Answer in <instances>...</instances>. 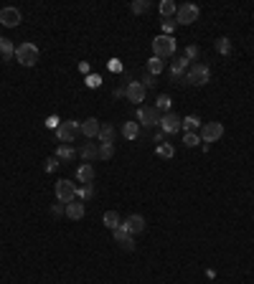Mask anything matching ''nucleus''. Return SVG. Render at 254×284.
<instances>
[{
  "mask_svg": "<svg viewBox=\"0 0 254 284\" xmlns=\"http://www.w3.org/2000/svg\"><path fill=\"white\" fill-rule=\"evenodd\" d=\"M175 155V150H173V145H168V142H163V145H158V157H163V160H170Z\"/></svg>",
  "mask_w": 254,
  "mask_h": 284,
  "instance_id": "obj_32",
  "label": "nucleus"
},
{
  "mask_svg": "<svg viewBox=\"0 0 254 284\" xmlns=\"http://www.w3.org/2000/svg\"><path fill=\"white\" fill-rule=\"evenodd\" d=\"M16 61L21 66H36L39 64V46H33L31 41H23L21 46H16Z\"/></svg>",
  "mask_w": 254,
  "mask_h": 284,
  "instance_id": "obj_1",
  "label": "nucleus"
},
{
  "mask_svg": "<svg viewBox=\"0 0 254 284\" xmlns=\"http://www.w3.org/2000/svg\"><path fill=\"white\" fill-rule=\"evenodd\" d=\"M163 140H165V135L158 130V132H155V142H158V145H163Z\"/></svg>",
  "mask_w": 254,
  "mask_h": 284,
  "instance_id": "obj_40",
  "label": "nucleus"
},
{
  "mask_svg": "<svg viewBox=\"0 0 254 284\" xmlns=\"http://www.w3.org/2000/svg\"><path fill=\"white\" fill-rule=\"evenodd\" d=\"M115 155V145L112 142H99V160H110Z\"/></svg>",
  "mask_w": 254,
  "mask_h": 284,
  "instance_id": "obj_31",
  "label": "nucleus"
},
{
  "mask_svg": "<svg viewBox=\"0 0 254 284\" xmlns=\"http://www.w3.org/2000/svg\"><path fill=\"white\" fill-rule=\"evenodd\" d=\"M99 130H102V122H99L97 117H87V122H82V132H84L87 140L99 137Z\"/></svg>",
  "mask_w": 254,
  "mask_h": 284,
  "instance_id": "obj_15",
  "label": "nucleus"
},
{
  "mask_svg": "<svg viewBox=\"0 0 254 284\" xmlns=\"http://www.w3.org/2000/svg\"><path fill=\"white\" fill-rule=\"evenodd\" d=\"M155 84H158V82H155V76H153V74H150V76H145V82H142V87H145V89H153Z\"/></svg>",
  "mask_w": 254,
  "mask_h": 284,
  "instance_id": "obj_38",
  "label": "nucleus"
},
{
  "mask_svg": "<svg viewBox=\"0 0 254 284\" xmlns=\"http://www.w3.org/2000/svg\"><path fill=\"white\" fill-rule=\"evenodd\" d=\"M99 82H102L99 76H89V79H87V84H89V87H99Z\"/></svg>",
  "mask_w": 254,
  "mask_h": 284,
  "instance_id": "obj_39",
  "label": "nucleus"
},
{
  "mask_svg": "<svg viewBox=\"0 0 254 284\" xmlns=\"http://www.w3.org/2000/svg\"><path fill=\"white\" fill-rule=\"evenodd\" d=\"M211 82V69L206 66V64H191V69H188V84L191 87H203V84H208Z\"/></svg>",
  "mask_w": 254,
  "mask_h": 284,
  "instance_id": "obj_4",
  "label": "nucleus"
},
{
  "mask_svg": "<svg viewBox=\"0 0 254 284\" xmlns=\"http://www.w3.org/2000/svg\"><path fill=\"white\" fill-rule=\"evenodd\" d=\"M198 54H201V49H198V46H186V54H183V59H188V61H196V59H198Z\"/></svg>",
  "mask_w": 254,
  "mask_h": 284,
  "instance_id": "obj_34",
  "label": "nucleus"
},
{
  "mask_svg": "<svg viewBox=\"0 0 254 284\" xmlns=\"http://www.w3.org/2000/svg\"><path fill=\"white\" fill-rule=\"evenodd\" d=\"M77 155H79L84 163H92V160H99V147H97L94 142H84V145L77 150Z\"/></svg>",
  "mask_w": 254,
  "mask_h": 284,
  "instance_id": "obj_16",
  "label": "nucleus"
},
{
  "mask_svg": "<svg viewBox=\"0 0 254 284\" xmlns=\"http://www.w3.org/2000/svg\"><path fill=\"white\" fill-rule=\"evenodd\" d=\"M175 21L173 18H168V21H163V36H173V31H175Z\"/></svg>",
  "mask_w": 254,
  "mask_h": 284,
  "instance_id": "obj_35",
  "label": "nucleus"
},
{
  "mask_svg": "<svg viewBox=\"0 0 254 284\" xmlns=\"http://www.w3.org/2000/svg\"><path fill=\"white\" fill-rule=\"evenodd\" d=\"M198 16H201L198 6L186 3V6H178V11H175V23H180V26H191V23L198 21Z\"/></svg>",
  "mask_w": 254,
  "mask_h": 284,
  "instance_id": "obj_5",
  "label": "nucleus"
},
{
  "mask_svg": "<svg viewBox=\"0 0 254 284\" xmlns=\"http://www.w3.org/2000/svg\"><path fill=\"white\" fill-rule=\"evenodd\" d=\"M130 11H132L135 16H142V13H148V11H150V0H132Z\"/></svg>",
  "mask_w": 254,
  "mask_h": 284,
  "instance_id": "obj_26",
  "label": "nucleus"
},
{
  "mask_svg": "<svg viewBox=\"0 0 254 284\" xmlns=\"http://www.w3.org/2000/svg\"><path fill=\"white\" fill-rule=\"evenodd\" d=\"M170 104H173V99H170L168 94H160V97H158V104H155V109L168 114V112H170Z\"/></svg>",
  "mask_w": 254,
  "mask_h": 284,
  "instance_id": "obj_29",
  "label": "nucleus"
},
{
  "mask_svg": "<svg viewBox=\"0 0 254 284\" xmlns=\"http://www.w3.org/2000/svg\"><path fill=\"white\" fill-rule=\"evenodd\" d=\"M201 125H203V122H201L196 114H188V117L183 119V130H186V132H196V130H201Z\"/></svg>",
  "mask_w": 254,
  "mask_h": 284,
  "instance_id": "obj_25",
  "label": "nucleus"
},
{
  "mask_svg": "<svg viewBox=\"0 0 254 284\" xmlns=\"http://www.w3.org/2000/svg\"><path fill=\"white\" fill-rule=\"evenodd\" d=\"M84 203L82 200H71V203H66V218H71V221H82L84 218Z\"/></svg>",
  "mask_w": 254,
  "mask_h": 284,
  "instance_id": "obj_18",
  "label": "nucleus"
},
{
  "mask_svg": "<svg viewBox=\"0 0 254 284\" xmlns=\"http://www.w3.org/2000/svg\"><path fill=\"white\" fill-rule=\"evenodd\" d=\"M51 213L59 218V216H66V203H56V206H51Z\"/></svg>",
  "mask_w": 254,
  "mask_h": 284,
  "instance_id": "obj_36",
  "label": "nucleus"
},
{
  "mask_svg": "<svg viewBox=\"0 0 254 284\" xmlns=\"http://www.w3.org/2000/svg\"><path fill=\"white\" fill-rule=\"evenodd\" d=\"M122 226H125L132 236H137V233H142V231L148 228V221H145L140 213H132V216H127V218L122 221Z\"/></svg>",
  "mask_w": 254,
  "mask_h": 284,
  "instance_id": "obj_13",
  "label": "nucleus"
},
{
  "mask_svg": "<svg viewBox=\"0 0 254 284\" xmlns=\"http://www.w3.org/2000/svg\"><path fill=\"white\" fill-rule=\"evenodd\" d=\"M175 41H173V36H158L155 41H153V56H158V59H170V56H175Z\"/></svg>",
  "mask_w": 254,
  "mask_h": 284,
  "instance_id": "obj_3",
  "label": "nucleus"
},
{
  "mask_svg": "<svg viewBox=\"0 0 254 284\" xmlns=\"http://www.w3.org/2000/svg\"><path fill=\"white\" fill-rule=\"evenodd\" d=\"M94 168H92V163H82L79 168H77V180L79 183H84V185H89L92 180H94Z\"/></svg>",
  "mask_w": 254,
  "mask_h": 284,
  "instance_id": "obj_17",
  "label": "nucleus"
},
{
  "mask_svg": "<svg viewBox=\"0 0 254 284\" xmlns=\"http://www.w3.org/2000/svg\"><path fill=\"white\" fill-rule=\"evenodd\" d=\"M122 135H125L127 140H137L140 125H137V122H125V125H122Z\"/></svg>",
  "mask_w": 254,
  "mask_h": 284,
  "instance_id": "obj_24",
  "label": "nucleus"
},
{
  "mask_svg": "<svg viewBox=\"0 0 254 284\" xmlns=\"http://www.w3.org/2000/svg\"><path fill=\"white\" fill-rule=\"evenodd\" d=\"M188 59H175L173 64H170V79L175 82V84H188Z\"/></svg>",
  "mask_w": 254,
  "mask_h": 284,
  "instance_id": "obj_8",
  "label": "nucleus"
},
{
  "mask_svg": "<svg viewBox=\"0 0 254 284\" xmlns=\"http://www.w3.org/2000/svg\"><path fill=\"white\" fill-rule=\"evenodd\" d=\"M92 195H94V185H92V183H89V185H82V188H77V200L87 203Z\"/></svg>",
  "mask_w": 254,
  "mask_h": 284,
  "instance_id": "obj_27",
  "label": "nucleus"
},
{
  "mask_svg": "<svg viewBox=\"0 0 254 284\" xmlns=\"http://www.w3.org/2000/svg\"><path fill=\"white\" fill-rule=\"evenodd\" d=\"M115 140V127L112 125H102L99 130V142H112Z\"/></svg>",
  "mask_w": 254,
  "mask_h": 284,
  "instance_id": "obj_30",
  "label": "nucleus"
},
{
  "mask_svg": "<svg viewBox=\"0 0 254 284\" xmlns=\"http://www.w3.org/2000/svg\"><path fill=\"white\" fill-rule=\"evenodd\" d=\"M158 11H160V16H163V21H168V18H173V16H175V11H178V6L173 3V0H160V6H158Z\"/></svg>",
  "mask_w": 254,
  "mask_h": 284,
  "instance_id": "obj_20",
  "label": "nucleus"
},
{
  "mask_svg": "<svg viewBox=\"0 0 254 284\" xmlns=\"http://www.w3.org/2000/svg\"><path fill=\"white\" fill-rule=\"evenodd\" d=\"M145 87H142V82H130L127 87H125V97H127V102H132V104H140V102H145Z\"/></svg>",
  "mask_w": 254,
  "mask_h": 284,
  "instance_id": "obj_12",
  "label": "nucleus"
},
{
  "mask_svg": "<svg viewBox=\"0 0 254 284\" xmlns=\"http://www.w3.org/2000/svg\"><path fill=\"white\" fill-rule=\"evenodd\" d=\"M115 97H117V99L125 97V87H117V89H115Z\"/></svg>",
  "mask_w": 254,
  "mask_h": 284,
  "instance_id": "obj_41",
  "label": "nucleus"
},
{
  "mask_svg": "<svg viewBox=\"0 0 254 284\" xmlns=\"http://www.w3.org/2000/svg\"><path fill=\"white\" fill-rule=\"evenodd\" d=\"M198 142H201V137H198L196 132H186V135H183V145H186V147H196Z\"/></svg>",
  "mask_w": 254,
  "mask_h": 284,
  "instance_id": "obj_33",
  "label": "nucleus"
},
{
  "mask_svg": "<svg viewBox=\"0 0 254 284\" xmlns=\"http://www.w3.org/2000/svg\"><path fill=\"white\" fill-rule=\"evenodd\" d=\"M79 130H82V122H79V119L59 122V125H56V140H59L61 145H69V142H74V140H77Z\"/></svg>",
  "mask_w": 254,
  "mask_h": 284,
  "instance_id": "obj_2",
  "label": "nucleus"
},
{
  "mask_svg": "<svg viewBox=\"0 0 254 284\" xmlns=\"http://www.w3.org/2000/svg\"><path fill=\"white\" fill-rule=\"evenodd\" d=\"M21 21H23V16H21V11H18V8H13V6H8V8L0 11V26H6V28H16V26H21Z\"/></svg>",
  "mask_w": 254,
  "mask_h": 284,
  "instance_id": "obj_11",
  "label": "nucleus"
},
{
  "mask_svg": "<svg viewBox=\"0 0 254 284\" xmlns=\"http://www.w3.org/2000/svg\"><path fill=\"white\" fill-rule=\"evenodd\" d=\"M160 119H163V114H160L155 107H137V125L160 127Z\"/></svg>",
  "mask_w": 254,
  "mask_h": 284,
  "instance_id": "obj_6",
  "label": "nucleus"
},
{
  "mask_svg": "<svg viewBox=\"0 0 254 284\" xmlns=\"http://www.w3.org/2000/svg\"><path fill=\"white\" fill-rule=\"evenodd\" d=\"M102 223H104L110 231H115V228H120V226H122V218H120V213H117V211H107V213L102 216Z\"/></svg>",
  "mask_w": 254,
  "mask_h": 284,
  "instance_id": "obj_19",
  "label": "nucleus"
},
{
  "mask_svg": "<svg viewBox=\"0 0 254 284\" xmlns=\"http://www.w3.org/2000/svg\"><path fill=\"white\" fill-rule=\"evenodd\" d=\"M180 130H183V119H180L178 114H173V112L163 114V119H160V132H163V135H175V132H180Z\"/></svg>",
  "mask_w": 254,
  "mask_h": 284,
  "instance_id": "obj_9",
  "label": "nucleus"
},
{
  "mask_svg": "<svg viewBox=\"0 0 254 284\" xmlns=\"http://www.w3.org/2000/svg\"><path fill=\"white\" fill-rule=\"evenodd\" d=\"M112 233H115V241H117V244H120L122 249H127V251H132V249H135V236H132V233H130V231L125 228V226L115 228Z\"/></svg>",
  "mask_w": 254,
  "mask_h": 284,
  "instance_id": "obj_14",
  "label": "nucleus"
},
{
  "mask_svg": "<svg viewBox=\"0 0 254 284\" xmlns=\"http://www.w3.org/2000/svg\"><path fill=\"white\" fill-rule=\"evenodd\" d=\"M56 198H59V203L77 200V185L69 180H56Z\"/></svg>",
  "mask_w": 254,
  "mask_h": 284,
  "instance_id": "obj_10",
  "label": "nucleus"
},
{
  "mask_svg": "<svg viewBox=\"0 0 254 284\" xmlns=\"http://www.w3.org/2000/svg\"><path fill=\"white\" fill-rule=\"evenodd\" d=\"M56 157H59V163H61V160L69 163V160L77 157V150H74L71 145H59V147H56Z\"/></svg>",
  "mask_w": 254,
  "mask_h": 284,
  "instance_id": "obj_22",
  "label": "nucleus"
},
{
  "mask_svg": "<svg viewBox=\"0 0 254 284\" xmlns=\"http://www.w3.org/2000/svg\"><path fill=\"white\" fill-rule=\"evenodd\" d=\"M56 168H59V157L54 155V157H49V160H46V173H54Z\"/></svg>",
  "mask_w": 254,
  "mask_h": 284,
  "instance_id": "obj_37",
  "label": "nucleus"
},
{
  "mask_svg": "<svg viewBox=\"0 0 254 284\" xmlns=\"http://www.w3.org/2000/svg\"><path fill=\"white\" fill-rule=\"evenodd\" d=\"M0 56H3V61L16 59V46H13L8 38H0Z\"/></svg>",
  "mask_w": 254,
  "mask_h": 284,
  "instance_id": "obj_21",
  "label": "nucleus"
},
{
  "mask_svg": "<svg viewBox=\"0 0 254 284\" xmlns=\"http://www.w3.org/2000/svg\"><path fill=\"white\" fill-rule=\"evenodd\" d=\"M148 71H150L153 76L163 74V71H165V61H163V59H158V56H153V59L148 61Z\"/></svg>",
  "mask_w": 254,
  "mask_h": 284,
  "instance_id": "obj_23",
  "label": "nucleus"
},
{
  "mask_svg": "<svg viewBox=\"0 0 254 284\" xmlns=\"http://www.w3.org/2000/svg\"><path fill=\"white\" fill-rule=\"evenodd\" d=\"M221 135H224V125L221 122H203L201 125V142L211 145V142L221 140Z\"/></svg>",
  "mask_w": 254,
  "mask_h": 284,
  "instance_id": "obj_7",
  "label": "nucleus"
},
{
  "mask_svg": "<svg viewBox=\"0 0 254 284\" xmlns=\"http://www.w3.org/2000/svg\"><path fill=\"white\" fill-rule=\"evenodd\" d=\"M216 51H219L221 56H229V54H231V41H229L226 36H221V38L216 41Z\"/></svg>",
  "mask_w": 254,
  "mask_h": 284,
  "instance_id": "obj_28",
  "label": "nucleus"
}]
</instances>
